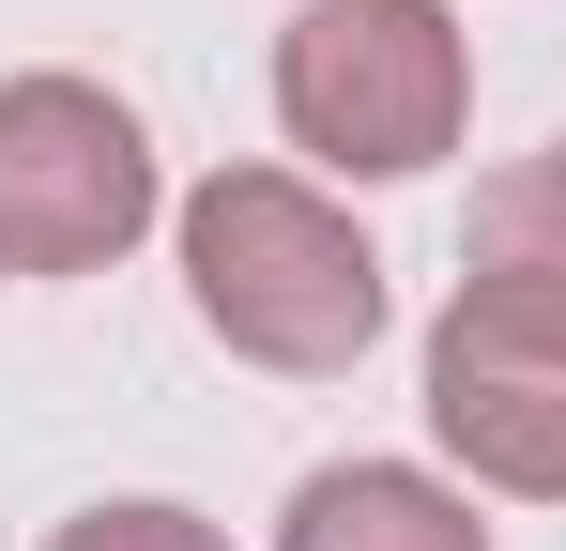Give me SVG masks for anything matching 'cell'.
Wrapping results in <instances>:
<instances>
[{
    "mask_svg": "<svg viewBox=\"0 0 566 551\" xmlns=\"http://www.w3.org/2000/svg\"><path fill=\"white\" fill-rule=\"evenodd\" d=\"M185 291L245 367H291V383H322V367H353L382 337L368 230L337 199H306L291 169H214L185 199Z\"/></svg>",
    "mask_w": 566,
    "mask_h": 551,
    "instance_id": "1",
    "label": "cell"
},
{
    "mask_svg": "<svg viewBox=\"0 0 566 551\" xmlns=\"http://www.w3.org/2000/svg\"><path fill=\"white\" fill-rule=\"evenodd\" d=\"M460 107H474V62L444 31V0H306L276 46V123L322 169H368V184L444 169Z\"/></svg>",
    "mask_w": 566,
    "mask_h": 551,
    "instance_id": "2",
    "label": "cell"
},
{
    "mask_svg": "<svg viewBox=\"0 0 566 551\" xmlns=\"http://www.w3.org/2000/svg\"><path fill=\"white\" fill-rule=\"evenodd\" d=\"M46 551H230V537L185 521V506H93V521H62Z\"/></svg>",
    "mask_w": 566,
    "mask_h": 551,
    "instance_id": "7",
    "label": "cell"
},
{
    "mask_svg": "<svg viewBox=\"0 0 566 551\" xmlns=\"http://www.w3.org/2000/svg\"><path fill=\"white\" fill-rule=\"evenodd\" d=\"M429 429L490 475V490H536L566 506V353L490 322V306H444L429 322Z\"/></svg>",
    "mask_w": 566,
    "mask_h": 551,
    "instance_id": "4",
    "label": "cell"
},
{
    "mask_svg": "<svg viewBox=\"0 0 566 551\" xmlns=\"http://www.w3.org/2000/svg\"><path fill=\"white\" fill-rule=\"evenodd\" d=\"M276 551H490V521H474L460 490H429L413 459H337V475L291 490Z\"/></svg>",
    "mask_w": 566,
    "mask_h": 551,
    "instance_id": "6",
    "label": "cell"
},
{
    "mask_svg": "<svg viewBox=\"0 0 566 551\" xmlns=\"http://www.w3.org/2000/svg\"><path fill=\"white\" fill-rule=\"evenodd\" d=\"M460 306L521 322L566 353V154H521V169L474 184V230H460Z\"/></svg>",
    "mask_w": 566,
    "mask_h": 551,
    "instance_id": "5",
    "label": "cell"
},
{
    "mask_svg": "<svg viewBox=\"0 0 566 551\" xmlns=\"http://www.w3.org/2000/svg\"><path fill=\"white\" fill-rule=\"evenodd\" d=\"M154 230V138L93 77H0V276H93Z\"/></svg>",
    "mask_w": 566,
    "mask_h": 551,
    "instance_id": "3",
    "label": "cell"
}]
</instances>
